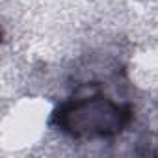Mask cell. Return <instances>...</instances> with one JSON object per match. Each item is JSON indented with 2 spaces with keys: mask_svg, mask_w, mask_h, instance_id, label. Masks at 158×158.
Returning a JSON list of instances; mask_svg holds the SVG:
<instances>
[{
  "mask_svg": "<svg viewBox=\"0 0 158 158\" xmlns=\"http://www.w3.org/2000/svg\"><path fill=\"white\" fill-rule=\"evenodd\" d=\"M67 127L84 136H106L121 127V112L108 101H88L76 104L65 115Z\"/></svg>",
  "mask_w": 158,
  "mask_h": 158,
  "instance_id": "obj_1",
  "label": "cell"
}]
</instances>
